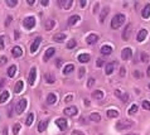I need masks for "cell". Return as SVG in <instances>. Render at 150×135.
Masks as SVG:
<instances>
[{
    "label": "cell",
    "instance_id": "30",
    "mask_svg": "<svg viewBox=\"0 0 150 135\" xmlns=\"http://www.w3.org/2000/svg\"><path fill=\"white\" fill-rule=\"evenodd\" d=\"M106 115H107V117H110V119H112V117H117L119 116V111L117 110H107V114H106Z\"/></svg>",
    "mask_w": 150,
    "mask_h": 135
},
{
    "label": "cell",
    "instance_id": "28",
    "mask_svg": "<svg viewBox=\"0 0 150 135\" xmlns=\"http://www.w3.org/2000/svg\"><path fill=\"white\" fill-rule=\"evenodd\" d=\"M90 54H86V53H83V54H79L78 56V61L79 62H82V63H86L90 61Z\"/></svg>",
    "mask_w": 150,
    "mask_h": 135
},
{
    "label": "cell",
    "instance_id": "50",
    "mask_svg": "<svg viewBox=\"0 0 150 135\" xmlns=\"http://www.w3.org/2000/svg\"><path fill=\"white\" fill-rule=\"evenodd\" d=\"M72 100H73V96L72 95L66 96V102H69V101H72Z\"/></svg>",
    "mask_w": 150,
    "mask_h": 135
},
{
    "label": "cell",
    "instance_id": "40",
    "mask_svg": "<svg viewBox=\"0 0 150 135\" xmlns=\"http://www.w3.org/2000/svg\"><path fill=\"white\" fill-rule=\"evenodd\" d=\"M143 107L145 109V110H150V102L146 101V100H144L143 101Z\"/></svg>",
    "mask_w": 150,
    "mask_h": 135
},
{
    "label": "cell",
    "instance_id": "36",
    "mask_svg": "<svg viewBox=\"0 0 150 135\" xmlns=\"http://www.w3.org/2000/svg\"><path fill=\"white\" fill-rule=\"evenodd\" d=\"M20 128H22V126H20V124H15V125H14V128H13V134H14V135H18V134H19Z\"/></svg>",
    "mask_w": 150,
    "mask_h": 135
},
{
    "label": "cell",
    "instance_id": "41",
    "mask_svg": "<svg viewBox=\"0 0 150 135\" xmlns=\"http://www.w3.org/2000/svg\"><path fill=\"white\" fill-rule=\"evenodd\" d=\"M93 83H95V78H88V81H87V87H92Z\"/></svg>",
    "mask_w": 150,
    "mask_h": 135
},
{
    "label": "cell",
    "instance_id": "29",
    "mask_svg": "<svg viewBox=\"0 0 150 135\" xmlns=\"http://www.w3.org/2000/svg\"><path fill=\"white\" fill-rule=\"evenodd\" d=\"M111 52H112V48H111L110 46H102V48H101V53L104 54V56L110 54Z\"/></svg>",
    "mask_w": 150,
    "mask_h": 135
},
{
    "label": "cell",
    "instance_id": "37",
    "mask_svg": "<svg viewBox=\"0 0 150 135\" xmlns=\"http://www.w3.org/2000/svg\"><path fill=\"white\" fill-rule=\"evenodd\" d=\"M17 4H18L17 0H8V1H7V5H8L9 8H14Z\"/></svg>",
    "mask_w": 150,
    "mask_h": 135
},
{
    "label": "cell",
    "instance_id": "33",
    "mask_svg": "<svg viewBox=\"0 0 150 135\" xmlns=\"http://www.w3.org/2000/svg\"><path fill=\"white\" fill-rule=\"evenodd\" d=\"M8 99H9V92L8 91H3L1 95H0V102L3 104V102H5Z\"/></svg>",
    "mask_w": 150,
    "mask_h": 135
},
{
    "label": "cell",
    "instance_id": "8",
    "mask_svg": "<svg viewBox=\"0 0 150 135\" xmlns=\"http://www.w3.org/2000/svg\"><path fill=\"white\" fill-rule=\"evenodd\" d=\"M132 56V51H131V48H124L122 49V52H121V58L124 61H128V60H130V57Z\"/></svg>",
    "mask_w": 150,
    "mask_h": 135
},
{
    "label": "cell",
    "instance_id": "51",
    "mask_svg": "<svg viewBox=\"0 0 150 135\" xmlns=\"http://www.w3.org/2000/svg\"><path fill=\"white\" fill-rule=\"evenodd\" d=\"M134 76H135V77H136V78H139V77H141V75H140V73H139V71H135V72H134Z\"/></svg>",
    "mask_w": 150,
    "mask_h": 135
},
{
    "label": "cell",
    "instance_id": "46",
    "mask_svg": "<svg viewBox=\"0 0 150 135\" xmlns=\"http://www.w3.org/2000/svg\"><path fill=\"white\" fill-rule=\"evenodd\" d=\"M83 75H85V68H81V69H79V73H78V77L82 78V77H83Z\"/></svg>",
    "mask_w": 150,
    "mask_h": 135
},
{
    "label": "cell",
    "instance_id": "60",
    "mask_svg": "<svg viewBox=\"0 0 150 135\" xmlns=\"http://www.w3.org/2000/svg\"><path fill=\"white\" fill-rule=\"evenodd\" d=\"M85 105H86V106H88V105H90V102H88V100H85Z\"/></svg>",
    "mask_w": 150,
    "mask_h": 135
},
{
    "label": "cell",
    "instance_id": "48",
    "mask_svg": "<svg viewBox=\"0 0 150 135\" xmlns=\"http://www.w3.org/2000/svg\"><path fill=\"white\" fill-rule=\"evenodd\" d=\"M141 57H143V62H148V54L146 53H143Z\"/></svg>",
    "mask_w": 150,
    "mask_h": 135
},
{
    "label": "cell",
    "instance_id": "12",
    "mask_svg": "<svg viewBox=\"0 0 150 135\" xmlns=\"http://www.w3.org/2000/svg\"><path fill=\"white\" fill-rule=\"evenodd\" d=\"M56 53V49L54 48H48L46 51V53H44V57H43V60H44V62H47V61L49 60L51 57H53Z\"/></svg>",
    "mask_w": 150,
    "mask_h": 135
},
{
    "label": "cell",
    "instance_id": "15",
    "mask_svg": "<svg viewBox=\"0 0 150 135\" xmlns=\"http://www.w3.org/2000/svg\"><path fill=\"white\" fill-rule=\"evenodd\" d=\"M115 95H116L119 99H121L124 102H128V99H129L128 93H124L122 91H120V90H116V91H115Z\"/></svg>",
    "mask_w": 150,
    "mask_h": 135
},
{
    "label": "cell",
    "instance_id": "18",
    "mask_svg": "<svg viewBox=\"0 0 150 135\" xmlns=\"http://www.w3.org/2000/svg\"><path fill=\"white\" fill-rule=\"evenodd\" d=\"M66 39V34L64 33H57V34H54V36H53V40H54V42H63V40Z\"/></svg>",
    "mask_w": 150,
    "mask_h": 135
},
{
    "label": "cell",
    "instance_id": "56",
    "mask_svg": "<svg viewBox=\"0 0 150 135\" xmlns=\"http://www.w3.org/2000/svg\"><path fill=\"white\" fill-rule=\"evenodd\" d=\"M81 7H86V0H82L81 1Z\"/></svg>",
    "mask_w": 150,
    "mask_h": 135
},
{
    "label": "cell",
    "instance_id": "59",
    "mask_svg": "<svg viewBox=\"0 0 150 135\" xmlns=\"http://www.w3.org/2000/svg\"><path fill=\"white\" fill-rule=\"evenodd\" d=\"M146 75H148V76H149V77H150V66L148 67V71H146Z\"/></svg>",
    "mask_w": 150,
    "mask_h": 135
},
{
    "label": "cell",
    "instance_id": "52",
    "mask_svg": "<svg viewBox=\"0 0 150 135\" xmlns=\"http://www.w3.org/2000/svg\"><path fill=\"white\" fill-rule=\"evenodd\" d=\"M34 1H35V0H26L28 5H34Z\"/></svg>",
    "mask_w": 150,
    "mask_h": 135
},
{
    "label": "cell",
    "instance_id": "14",
    "mask_svg": "<svg viewBox=\"0 0 150 135\" xmlns=\"http://www.w3.org/2000/svg\"><path fill=\"white\" fill-rule=\"evenodd\" d=\"M141 17H143L144 19H148L150 17V4H146L145 7L143 8V10H141Z\"/></svg>",
    "mask_w": 150,
    "mask_h": 135
},
{
    "label": "cell",
    "instance_id": "26",
    "mask_svg": "<svg viewBox=\"0 0 150 135\" xmlns=\"http://www.w3.org/2000/svg\"><path fill=\"white\" fill-rule=\"evenodd\" d=\"M92 97L96 99V100H101L102 97H104V92H102L101 90H96L92 92Z\"/></svg>",
    "mask_w": 150,
    "mask_h": 135
},
{
    "label": "cell",
    "instance_id": "44",
    "mask_svg": "<svg viewBox=\"0 0 150 135\" xmlns=\"http://www.w3.org/2000/svg\"><path fill=\"white\" fill-rule=\"evenodd\" d=\"M62 64H63V61H62V60H57V61H56V66H57L58 68H61Z\"/></svg>",
    "mask_w": 150,
    "mask_h": 135
},
{
    "label": "cell",
    "instance_id": "1",
    "mask_svg": "<svg viewBox=\"0 0 150 135\" xmlns=\"http://www.w3.org/2000/svg\"><path fill=\"white\" fill-rule=\"evenodd\" d=\"M125 23V15L124 14H116V15L111 20V28L112 29H117Z\"/></svg>",
    "mask_w": 150,
    "mask_h": 135
},
{
    "label": "cell",
    "instance_id": "9",
    "mask_svg": "<svg viewBox=\"0 0 150 135\" xmlns=\"http://www.w3.org/2000/svg\"><path fill=\"white\" fill-rule=\"evenodd\" d=\"M58 5L62 9H69V8H72L73 1L72 0H61V1H58Z\"/></svg>",
    "mask_w": 150,
    "mask_h": 135
},
{
    "label": "cell",
    "instance_id": "11",
    "mask_svg": "<svg viewBox=\"0 0 150 135\" xmlns=\"http://www.w3.org/2000/svg\"><path fill=\"white\" fill-rule=\"evenodd\" d=\"M11 54H13V57H14V58H19V57H22V54H23V49L20 48L19 46H15L13 49H11Z\"/></svg>",
    "mask_w": 150,
    "mask_h": 135
},
{
    "label": "cell",
    "instance_id": "45",
    "mask_svg": "<svg viewBox=\"0 0 150 135\" xmlns=\"http://www.w3.org/2000/svg\"><path fill=\"white\" fill-rule=\"evenodd\" d=\"M96 66H97V67H102V66H104V61H102V60H97Z\"/></svg>",
    "mask_w": 150,
    "mask_h": 135
},
{
    "label": "cell",
    "instance_id": "23",
    "mask_svg": "<svg viewBox=\"0 0 150 135\" xmlns=\"http://www.w3.org/2000/svg\"><path fill=\"white\" fill-rule=\"evenodd\" d=\"M114 67H115V63H107L106 64V67H105V73L106 75H111V73L114 72Z\"/></svg>",
    "mask_w": 150,
    "mask_h": 135
},
{
    "label": "cell",
    "instance_id": "16",
    "mask_svg": "<svg viewBox=\"0 0 150 135\" xmlns=\"http://www.w3.org/2000/svg\"><path fill=\"white\" fill-rule=\"evenodd\" d=\"M131 36V25L129 24V25H126V28H125V30H124V33H122V38L125 40H128L129 38H130Z\"/></svg>",
    "mask_w": 150,
    "mask_h": 135
},
{
    "label": "cell",
    "instance_id": "10",
    "mask_svg": "<svg viewBox=\"0 0 150 135\" xmlns=\"http://www.w3.org/2000/svg\"><path fill=\"white\" fill-rule=\"evenodd\" d=\"M56 125H57L61 130H66L67 129V120L63 119V117H59V119L56 120Z\"/></svg>",
    "mask_w": 150,
    "mask_h": 135
},
{
    "label": "cell",
    "instance_id": "35",
    "mask_svg": "<svg viewBox=\"0 0 150 135\" xmlns=\"http://www.w3.org/2000/svg\"><path fill=\"white\" fill-rule=\"evenodd\" d=\"M54 24H56V23L53 22V20H48V22L46 23V29H47V30H51V29L54 27Z\"/></svg>",
    "mask_w": 150,
    "mask_h": 135
},
{
    "label": "cell",
    "instance_id": "32",
    "mask_svg": "<svg viewBox=\"0 0 150 135\" xmlns=\"http://www.w3.org/2000/svg\"><path fill=\"white\" fill-rule=\"evenodd\" d=\"M15 72H17V66H10L8 69V76L9 77H14V76H15Z\"/></svg>",
    "mask_w": 150,
    "mask_h": 135
},
{
    "label": "cell",
    "instance_id": "62",
    "mask_svg": "<svg viewBox=\"0 0 150 135\" xmlns=\"http://www.w3.org/2000/svg\"><path fill=\"white\" fill-rule=\"evenodd\" d=\"M149 87H150V85H149Z\"/></svg>",
    "mask_w": 150,
    "mask_h": 135
},
{
    "label": "cell",
    "instance_id": "20",
    "mask_svg": "<svg viewBox=\"0 0 150 135\" xmlns=\"http://www.w3.org/2000/svg\"><path fill=\"white\" fill-rule=\"evenodd\" d=\"M47 126H48V120H42V121L39 122V125H38V131H39V133H43L47 129Z\"/></svg>",
    "mask_w": 150,
    "mask_h": 135
},
{
    "label": "cell",
    "instance_id": "13",
    "mask_svg": "<svg viewBox=\"0 0 150 135\" xmlns=\"http://www.w3.org/2000/svg\"><path fill=\"white\" fill-rule=\"evenodd\" d=\"M146 36H148V30H146V29H141L139 33H137V37H136L137 42H144Z\"/></svg>",
    "mask_w": 150,
    "mask_h": 135
},
{
    "label": "cell",
    "instance_id": "61",
    "mask_svg": "<svg viewBox=\"0 0 150 135\" xmlns=\"http://www.w3.org/2000/svg\"><path fill=\"white\" fill-rule=\"evenodd\" d=\"M125 135H139V134H136V133H129V134H125Z\"/></svg>",
    "mask_w": 150,
    "mask_h": 135
},
{
    "label": "cell",
    "instance_id": "42",
    "mask_svg": "<svg viewBox=\"0 0 150 135\" xmlns=\"http://www.w3.org/2000/svg\"><path fill=\"white\" fill-rule=\"evenodd\" d=\"M71 134H72V135H85L83 131H81V130H73Z\"/></svg>",
    "mask_w": 150,
    "mask_h": 135
},
{
    "label": "cell",
    "instance_id": "43",
    "mask_svg": "<svg viewBox=\"0 0 150 135\" xmlns=\"http://www.w3.org/2000/svg\"><path fill=\"white\" fill-rule=\"evenodd\" d=\"M0 49H4V36L0 37Z\"/></svg>",
    "mask_w": 150,
    "mask_h": 135
},
{
    "label": "cell",
    "instance_id": "54",
    "mask_svg": "<svg viewBox=\"0 0 150 135\" xmlns=\"http://www.w3.org/2000/svg\"><path fill=\"white\" fill-rule=\"evenodd\" d=\"M10 20H11V17H8V18H7V23H5V24L9 25V24H10Z\"/></svg>",
    "mask_w": 150,
    "mask_h": 135
},
{
    "label": "cell",
    "instance_id": "19",
    "mask_svg": "<svg viewBox=\"0 0 150 135\" xmlns=\"http://www.w3.org/2000/svg\"><path fill=\"white\" fill-rule=\"evenodd\" d=\"M23 89H24V83H23V81H18L17 83H15V87H14V92L15 93H19V92H22Z\"/></svg>",
    "mask_w": 150,
    "mask_h": 135
},
{
    "label": "cell",
    "instance_id": "49",
    "mask_svg": "<svg viewBox=\"0 0 150 135\" xmlns=\"http://www.w3.org/2000/svg\"><path fill=\"white\" fill-rule=\"evenodd\" d=\"M7 57H1V58H0V63H1V64H5V63H7Z\"/></svg>",
    "mask_w": 150,
    "mask_h": 135
},
{
    "label": "cell",
    "instance_id": "25",
    "mask_svg": "<svg viewBox=\"0 0 150 135\" xmlns=\"http://www.w3.org/2000/svg\"><path fill=\"white\" fill-rule=\"evenodd\" d=\"M44 78H46V81L48 82V83H54V82H56V77H54L53 73H46Z\"/></svg>",
    "mask_w": 150,
    "mask_h": 135
},
{
    "label": "cell",
    "instance_id": "58",
    "mask_svg": "<svg viewBox=\"0 0 150 135\" xmlns=\"http://www.w3.org/2000/svg\"><path fill=\"white\" fill-rule=\"evenodd\" d=\"M121 76H125V68L121 67Z\"/></svg>",
    "mask_w": 150,
    "mask_h": 135
},
{
    "label": "cell",
    "instance_id": "34",
    "mask_svg": "<svg viewBox=\"0 0 150 135\" xmlns=\"http://www.w3.org/2000/svg\"><path fill=\"white\" fill-rule=\"evenodd\" d=\"M33 120H34V115L33 114H29L28 117H26V120H25V125L30 126L32 124H33Z\"/></svg>",
    "mask_w": 150,
    "mask_h": 135
},
{
    "label": "cell",
    "instance_id": "4",
    "mask_svg": "<svg viewBox=\"0 0 150 135\" xmlns=\"http://www.w3.org/2000/svg\"><path fill=\"white\" fill-rule=\"evenodd\" d=\"M23 25L26 29H33L35 27V18L34 17H26V18L23 20Z\"/></svg>",
    "mask_w": 150,
    "mask_h": 135
},
{
    "label": "cell",
    "instance_id": "57",
    "mask_svg": "<svg viewBox=\"0 0 150 135\" xmlns=\"http://www.w3.org/2000/svg\"><path fill=\"white\" fill-rule=\"evenodd\" d=\"M19 36H20V34H19V32L15 30V39H18V38H19Z\"/></svg>",
    "mask_w": 150,
    "mask_h": 135
},
{
    "label": "cell",
    "instance_id": "38",
    "mask_svg": "<svg viewBox=\"0 0 150 135\" xmlns=\"http://www.w3.org/2000/svg\"><path fill=\"white\" fill-rule=\"evenodd\" d=\"M76 44H77V43H76V40H75V39H72V40H69V42L67 43V48H68V49H71V48H75Z\"/></svg>",
    "mask_w": 150,
    "mask_h": 135
},
{
    "label": "cell",
    "instance_id": "2",
    "mask_svg": "<svg viewBox=\"0 0 150 135\" xmlns=\"http://www.w3.org/2000/svg\"><path fill=\"white\" fill-rule=\"evenodd\" d=\"M26 99H22V100H19V101L17 102V105H15V113L18 114V115H20V114H23L24 113V110H25V107H26Z\"/></svg>",
    "mask_w": 150,
    "mask_h": 135
},
{
    "label": "cell",
    "instance_id": "17",
    "mask_svg": "<svg viewBox=\"0 0 150 135\" xmlns=\"http://www.w3.org/2000/svg\"><path fill=\"white\" fill-rule=\"evenodd\" d=\"M97 40H98V36H96V34H90V36L86 38V42L88 44H95Z\"/></svg>",
    "mask_w": 150,
    "mask_h": 135
},
{
    "label": "cell",
    "instance_id": "3",
    "mask_svg": "<svg viewBox=\"0 0 150 135\" xmlns=\"http://www.w3.org/2000/svg\"><path fill=\"white\" fill-rule=\"evenodd\" d=\"M132 126V121L130 120H121L116 124V129L117 130H126V129H130Z\"/></svg>",
    "mask_w": 150,
    "mask_h": 135
},
{
    "label": "cell",
    "instance_id": "6",
    "mask_svg": "<svg viewBox=\"0 0 150 135\" xmlns=\"http://www.w3.org/2000/svg\"><path fill=\"white\" fill-rule=\"evenodd\" d=\"M40 42H42V38L40 37L35 38L34 42L32 43V46H30V53H35V52H37V49L39 48V46H40Z\"/></svg>",
    "mask_w": 150,
    "mask_h": 135
},
{
    "label": "cell",
    "instance_id": "53",
    "mask_svg": "<svg viewBox=\"0 0 150 135\" xmlns=\"http://www.w3.org/2000/svg\"><path fill=\"white\" fill-rule=\"evenodd\" d=\"M42 5H44V7H47V5H48V0H42Z\"/></svg>",
    "mask_w": 150,
    "mask_h": 135
},
{
    "label": "cell",
    "instance_id": "31",
    "mask_svg": "<svg viewBox=\"0 0 150 135\" xmlns=\"http://www.w3.org/2000/svg\"><path fill=\"white\" fill-rule=\"evenodd\" d=\"M73 69H75V66H73V64H67V66L64 67V69H63V73L64 75H69Z\"/></svg>",
    "mask_w": 150,
    "mask_h": 135
},
{
    "label": "cell",
    "instance_id": "24",
    "mask_svg": "<svg viewBox=\"0 0 150 135\" xmlns=\"http://www.w3.org/2000/svg\"><path fill=\"white\" fill-rule=\"evenodd\" d=\"M90 120H91V121H95V122H100V121H101V115L97 114V113H92L90 115Z\"/></svg>",
    "mask_w": 150,
    "mask_h": 135
},
{
    "label": "cell",
    "instance_id": "21",
    "mask_svg": "<svg viewBox=\"0 0 150 135\" xmlns=\"http://www.w3.org/2000/svg\"><path fill=\"white\" fill-rule=\"evenodd\" d=\"M108 10H110V8H108V7H105L104 9H102V11H101V15H100V22H101V23H104V22H105V18L107 17Z\"/></svg>",
    "mask_w": 150,
    "mask_h": 135
},
{
    "label": "cell",
    "instance_id": "27",
    "mask_svg": "<svg viewBox=\"0 0 150 135\" xmlns=\"http://www.w3.org/2000/svg\"><path fill=\"white\" fill-rule=\"evenodd\" d=\"M79 20H81L79 15H72V17H69V19H68V24L69 25H75L77 22H79Z\"/></svg>",
    "mask_w": 150,
    "mask_h": 135
},
{
    "label": "cell",
    "instance_id": "5",
    "mask_svg": "<svg viewBox=\"0 0 150 135\" xmlns=\"http://www.w3.org/2000/svg\"><path fill=\"white\" fill-rule=\"evenodd\" d=\"M35 77H37V68H35V67H32L30 72H29V76H28V82H29L30 86H33V85H34Z\"/></svg>",
    "mask_w": 150,
    "mask_h": 135
},
{
    "label": "cell",
    "instance_id": "55",
    "mask_svg": "<svg viewBox=\"0 0 150 135\" xmlns=\"http://www.w3.org/2000/svg\"><path fill=\"white\" fill-rule=\"evenodd\" d=\"M3 135H8V129L4 128V130H3Z\"/></svg>",
    "mask_w": 150,
    "mask_h": 135
},
{
    "label": "cell",
    "instance_id": "7",
    "mask_svg": "<svg viewBox=\"0 0 150 135\" xmlns=\"http://www.w3.org/2000/svg\"><path fill=\"white\" fill-rule=\"evenodd\" d=\"M63 113H64V115H67V116H75L76 114L78 113V110H77V107L76 106H69V107L64 109Z\"/></svg>",
    "mask_w": 150,
    "mask_h": 135
},
{
    "label": "cell",
    "instance_id": "39",
    "mask_svg": "<svg viewBox=\"0 0 150 135\" xmlns=\"http://www.w3.org/2000/svg\"><path fill=\"white\" fill-rule=\"evenodd\" d=\"M136 111H137V106H136V105H132V106L129 109V114H130V115H134Z\"/></svg>",
    "mask_w": 150,
    "mask_h": 135
},
{
    "label": "cell",
    "instance_id": "47",
    "mask_svg": "<svg viewBox=\"0 0 150 135\" xmlns=\"http://www.w3.org/2000/svg\"><path fill=\"white\" fill-rule=\"evenodd\" d=\"M5 83H7V82H5V80H4V78H1V80H0V90H1L3 87L5 86Z\"/></svg>",
    "mask_w": 150,
    "mask_h": 135
},
{
    "label": "cell",
    "instance_id": "22",
    "mask_svg": "<svg viewBox=\"0 0 150 135\" xmlns=\"http://www.w3.org/2000/svg\"><path fill=\"white\" fill-rule=\"evenodd\" d=\"M47 102H48L49 105H53L57 102V96L54 95V93H49L48 96H47Z\"/></svg>",
    "mask_w": 150,
    "mask_h": 135
}]
</instances>
